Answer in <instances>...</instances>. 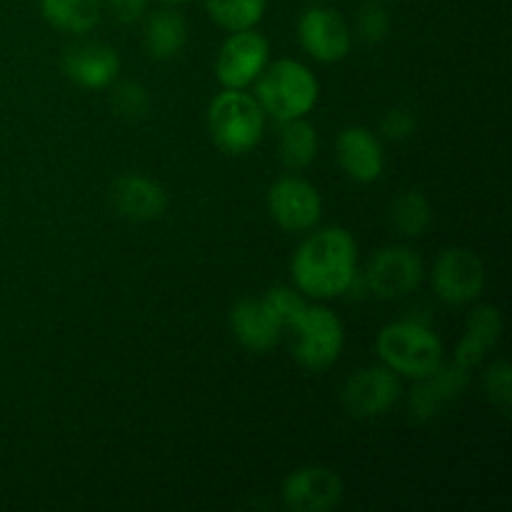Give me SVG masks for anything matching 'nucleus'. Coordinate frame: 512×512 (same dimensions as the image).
Segmentation results:
<instances>
[{
    "label": "nucleus",
    "instance_id": "nucleus-1",
    "mask_svg": "<svg viewBox=\"0 0 512 512\" xmlns=\"http://www.w3.org/2000/svg\"><path fill=\"white\" fill-rule=\"evenodd\" d=\"M295 288L313 300L340 298L358 278V243L343 225L318 228L298 245L290 260Z\"/></svg>",
    "mask_w": 512,
    "mask_h": 512
},
{
    "label": "nucleus",
    "instance_id": "nucleus-2",
    "mask_svg": "<svg viewBox=\"0 0 512 512\" xmlns=\"http://www.w3.org/2000/svg\"><path fill=\"white\" fill-rule=\"evenodd\" d=\"M320 98V83L313 70L293 58H278L265 65L255 80V100L265 115L278 123L308 118Z\"/></svg>",
    "mask_w": 512,
    "mask_h": 512
},
{
    "label": "nucleus",
    "instance_id": "nucleus-3",
    "mask_svg": "<svg viewBox=\"0 0 512 512\" xmlns=\"http://www.w3.org/2000/svg\"><path fill=\"white\" fill-rule=\"evenodd\" d=\"M375 350L385 368L400 378L420 380L443 363V340L423 323L393 320L383 325L375 338Z\"/></svg>",
    "mask_w": 512,
    "mask_h": 512
},
{
    "label": "nucleus",
    "instance_id": "nucleus-4",
    "mask_svg": "<svg viewBox=\"0 0 512 512\" xmlns=\"http://www.w3.org/2000/svg\"><path fill=\"white\" fill-rule=\"evenodd\" d=\"M265 118L255 95L223 88L208 105V133L228 155H248L265 135Z\"/></svg>",
    "mask_w": 512,
    "mask_h": 512
},
{
    "label": "nucleus",
    "instance_id": "nucleus-5",
    "mask_svg": "<svg viewBox=\"0 0 512 512\" xmlns=\"http://www.w3.org/2000/svg\"><path fill=\"white\" fill-rule=\"evenodd\" d=\"M293 355L308 370H325L338 363L345 348L343 320L325 305H305L293 325Z\"/></svg>",
    "mask_w": 512,
    "mask_h": 512
},
{
    "label": "nucleus",
    "instance_id": "nucleus-6",
    "mask_svg": "<svg viewBox=\"0 0 512 512\" xmlns=\"http://www.w3.org/2000/svg\"><path fill=\"white\" fill-rule=\"evenodd\" d=\"M270 63V43L255 28L235 30L223 40L215 58V78L223 88L245 90Z\"/></svg>",
    "mask_w": 512,
    "mask_h": 512
},
{
    "label": "nucleus",
    "instance_id": "nucleus-7",
    "mask_svg": "<svg viewBox=\"0 0 512 512\" xmlns=\"http://www.w3.org/2000/svg\"><path fill=\"white\" fill-rule=\"evenodd\" d=\"M423 258L408 245H388L370 258L365 283L380 300H398L418 290L423 283Z\"/></svg>",
    "mask_w": 512,
    "mask_h": 512
},
{
    "label": "nucleus",
    "instance_id": "nucleus-8",
    "mask_svg": "<svg viewBox=\"0 0 512 512\" xmlns=\"http://www.w3.org/2000/svg\"><path fill=\"white\" fill-rule=\"evenodd\" d=\"M268 213L288 233H308L320 223L323 198L305 178L283 175L268 188Z\"/></svg>",
    "mask_w": 512,
    "mask_h": 512
},
{
    "label": "nucleus",
    "instance_id": "nucleus-9",
    "mask_svg": "<svg viewBox=\"0 0 512 512\" xmlns=\"http://www.w3.org/2000/svg\"><path fill=\"white\" fill-rule=\"evenodd\" d=\"M298 40L300 48L318 63H340L348 58L353 48V33L338 10L328 5H313L303 10L298 20Z\"/></svg>",
    "mask_w": 512,
    "mask_h": 512
},
{
    "label": "nucleus",
    "instance_id": "nucleus-10",
    "mask_svg": "<svg viewBox=\"0 0 512 512\" xmlns=\"http://www.w3.org/2000/svg\"><path fill=\"white\" fill-rule=\"evenodd\" d=\"M433 288L448 305H468L485 290V265L470 248H445L433 265Z\"/></svg>",
    "mask_w": 512,
    "mask_h": 512
},
{
    "label": "nucleus",
    "instance_id": "nucleus-11",
    "mask_svg": "<svg viewBox=\"0 0 512 512\" xmlns=\"http://www.w3.org/2000/svg\"><path fill=\"white\" fill-rule=\"evenodd\" d=\"M403 395L400 375L385 365H368L350 375L343 388V405L353 418L373 420L388 413Z\"/></svg>",
    "mask_w": 512,
    "mask_h": 512
},
{
    "label": "nucleus",
    "instance_id": "nucleus-12",
    "mask_svg": "<svg viewBox=\"0 0 512 512\" xmlns=\"http://www.w3.org/2000/svg\"><path fill=\"white\" fill-rule=\"evenodd\" d=\"M343 478L328 465H303L283 480L280 498L293 512H328L343 500Z\"/></svg>",
    "mask_w": 512,
    "mask_h": 512
},
{
    "label": "nucleus",
    "instance_id": "nucleus-13",
    "mask_svg": "<svg viewBox=\"0 0 512 512\" xmlns=\"http://www.w3.org/2000/svg\"><path fill=\"white\" fill-rule=\"evenodd\" d=\"M468 383L470 370H465L458 363H440L433 373L415 380V388L408 400L410 415L420 420V423L438 418L440 413H445L450 403H455L465 393Z\"/></svg>",
    "mask_w": 512,
    "mask_h": 512
},
{
    "label": "nucleus",
    "instance_id": "nucleus-14",
    "mask_svg": "<svg viewBox=\"0 0 512 512\" xmlns=\"http://www.w3.org/2000/svg\"><path fill=\"white\" fill-rule=\"evenodd\" d=\"M110 203L125 220L148 223V220L163 218L168 210V193L158 180L148 175L125 173L110 185Z\"/></svg>",
    "mask_w": 512,
    "mask_h": 512
},
{
    "label": "nucleus",
    "instance_id": "nucleus-15",
    "mask_svg": "<svg viewBox=\"0 0 512 512\" xmlns=\"http://www.w3.org/2000/svg\"><path fill=\"white\" fill-rule=\"evenodd\" d=\"M63 73L83 90H105L120 73L118 50L105 43H78L65 50Z\"/></svg>",
    "mask_w": 512,
    "mask_h": 512
},
{
    "label": "nucleus",
    "instance_id": "nucleus-16",
    "mask_svg": "<svg viewBox=\"0 0 512 512\" xmlns=\"http://www.w3.org/2000/svg\"><path fill=\"white\" fill-rule=\"evenodd\" d=\"M230 328L235 340L253 353H268L283 338V325L275 318L265 298H243L230 310Z\"/></svg>",
    "mask_w": 512,
    "mask_h": 512
},
{
    "label": "nucleus",
    "instance_id": "nucleus-17",
    "mask_svg": "<svg viewBox=\"0 0 512 512\" xmlns=\"http://www.w3.org/2000/svg\"><path fill=\"white\" fill-rule=\"evenodd\" d=\"M338 163L355 183H375L385 170V153L380 140L363 125H348L335 140Z\"/></svg>",
    "mask_w": 512,
    "mask_h": 512
},
{
    "label": "nucleus",
    "instance_id": "nucleus-18",
    "mask_svg": "<svg viewBox=\"0 0 512 512\" xmlns=\"http://www.w3.org/2000/svg\"><path fill=\"white\" fill-rule=\"evenodd\" d=\"M503 335V315L495 305H478L468 313L465 320V333L455 348L453 363L463 365L465 370H473L483 363L490 348H495Z\"/></svg>",
    "mask_w": 512,
    "mask_h": 512
},
{
    "label": "nucleus",
    "instance_id": "nucleus-19",
    "mask_svg": "<svg viewBox=\"0 0 512 512\" xmlns=\"http://www.w3.org/2000/svg\"><path fill=\"white\" fill-rule=\"evenodd\" d=\"M145 50L153 60H173L188 43V23L173 8H158L145 15L143 28Z\"/></svg>",
    "mask_w": 512,
    "mask_h": 512
},
{
    "label": "nucleus",
    "instance_id": "nucleus-20",
    "mask_svg": "<svg viewBox=\"0 0 512 512\" xmlns=\"http://www.w3.org/2000/svg\"><path fill=\"white\" fill-rule=\"evenodd\" d=\"M45 23L63 33L83 35L93 30L103 18L100 0H40Z\"/></svg>",
    "mask_w": 512,
    "mask_h": 512
},
{
    "label": "nucleus",
    "instance_id": "nucleus-21",
    "mask_svg": "<svg viewBox=\"0 0 512 512\" xmlns=\"http://www.w3.org/2000/svg\"><path fill=\"white\" fill-rule=\"evenodd\" d=\"M280 138H278V153L280 160L288 170H305L308 165H313V160L318 158V130L313 123H308L305 118L298 120H285L280 123Z\"/></svg>",
    "mask_w": 512,
    "mask_h": 512
},
{
    "label": "nucleus",
    "instance_id": "nucleus-22",
    "mask_svg": "<svg viewBox=\"0 0 512 512\" xmlns=\"http://www.w3.org/2000/svg\"><path fill=\"white\" fill-rule=\"evenodd\" d=\"M390 220L403 238H423L433 225V205L420 190H405L395 198Z\"/></svg>",
    "mask_w": 512,
    "mask_h": 512
},
{
    "label": "nucleus",
    "instance_id": "nucleus-23",
    "mask_svg": "<svg viewBox=\"0 0 512 512\" xmlns=\"http://www.w3.org/2000/svg\"><path fill=\"white\" fill-rule=\"evenodd\" d=\"M268 0H205L210 20L228 33L250 30L263 20Z\"/></svg>",
    "mask_w": 512,
    "mask_h": 512
},
{
    "label": "nucleus",
    "instance_id": "nucleus-24",
    "mask_svg": "<svg viewBox=\"0 0 512 512\" xmlns=\"http://www.w3.org/2000/svg\"><path fill=\"white\" fill-rule=\"evenodd\" d=\"M110 103H113L115 113L128 123H138L150 113V95L138 80H125V83L115 85Z\"/></svg>",
    "mask_w": 512,
    "mask_h": 512
},
{
    "label": "nucleus",
    "instance_id": "nucleus-25",
    "mask_svg": "<svg viewBox=\"0 0 512 512\" xmlns=\"http://www.w3.org/2000/svg\"><path fill=\"white\" fill-rule=\"evenodd\" d=\"M263 298L285 330L298 320V315L303 313L305 305H308L303 293H300L298 288H293V285H275V288H270Z\"/></svg>",
    "mask_w": 512,
    "mask_h": 512
},
{
    "label": "nucleus",
    "instance_id": "nucleus-26",
    "mask_svg": "<svg viewBox=\"0 0 512 512\" xmlns=\"http://www.w3.org/2000/svg\"><path fill=\"white\" fill-rule=\"evenodd\" d=\"M483 385L490 403L503 410V413H508L512 405V370L508 360H498V363L490 365Z\"/></svg>",
    "mask_w": 512,
    "mask_h": 512
},
{
    "label": "nucleus",
    "instance_id": "nucleus-27",
    "mask_svg": "<svg viewBox=\"0 0 512 512\" xmlns=\"http://www.w3.org/2000/svg\"><path fill=\"white\" fill-rule=\"evenodd\" d=\"M358 33L365 43H383L390 33V13L385 10V3H375L370 0L368 5H363L358 13Z\"/></svg>",
    "mask_w": 512,
    "mask_h": 512
},
{
    "label": "nucleus",
    "instance_id": "nucleus-28",
    "mask_svg": "<svg viewBox=\"0 0 512 512\" xmlns=\"http://www.w3.org/2000/svg\"><path fill=\"white\" fill-rule=\"evenodd\" d=\"M418 128V118L410 108H390L380 120V133L388 140H408Z\"/></svg>",
    "mask_w": 512,
    "mask_h": 512
},
{
    "label": "nucleus",
    "instance_id": "nucleus-29",
    "mask_svg": "<svg viewBox=\"0 0 512 512\" xmlns=\"http://www.w3.org/2000/svg\"><path fill=\"white\" fill-rule=\"evenodd\" d=\"M100 3H103V13H110L123 25L138 23L148 13V0H100Z\"/></svg>",
    "mask_w": 512,
    "mask_h": 512
},
{
    "label": "nucleus",
    "instance_id": "nucleus-30",
    "mask_svg": "<svg viewBox=\"0 0 512 512\" xmlns=\"http://www.w3.org/2000/svg\"><path fill=\"white\" fill-rule=\"evenodd\" d=\"M160 3H168V5H178V3H188V0H160Z\"/></svg>",
    "mask_w": 512,
    "mask_h": 512
},
{
    "label": "nucleus",
    "instance_id": "nucleus-31",
    "mask_svg": "<svg viewBox=\"0 0 512 512\" xmlns=\"http://www.w3.org/2000/svg\"><path fill=\"white\" fill-rule=\"evenodd\" d=\"M313 3H318V5H323V3H330V0H313Z\"/></svg>",
    "mask_w": 512,
    "mask_h": 512
},
{
    "label": "nucleus",
    "instance_id": "nucleus-32",
    "mask_svg": "<svg viewBox=\"0 0 512 512\" xmlns=\"http://www.w3.org/2000/svg\"><path fill=\"white\" fill-rule=\"evenodd\" d=\"M375 3H390V0H375Z\"/></svg>",
    "mask_w": 512,
    "mask_h": 512
}]
</instances>
